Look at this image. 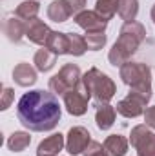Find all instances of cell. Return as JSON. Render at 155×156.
<instances>
[{
	"label": "cell",
	"mask_w": 155,
	"mask_h": 156,
	"mask_svg": "<svg viewBox=\"0 0 155 156\" xmlns=\"http://www.w3.org/2000/svg\"><path fill=\"white\" fill-rule=\"evenodd\" d=\"M60 102L49 91H29L17 104L18 122L29 131H51L60 120Z\"/></svg>",
	"instance_id": "obj_1"
}]
</instances>
